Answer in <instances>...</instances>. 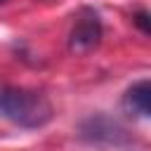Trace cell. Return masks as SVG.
I'll list each match as a JSON object with an SVG mask.
<instances>
[{"label": "cell", "mask_w": 151, "mask_h": 151, "mask_svg": "<svg viewBox=\"0 0 151 151\" xmlns=\"http://www.w3.org/2000/svg\"><path fill=\"white\" fill-rule=\"evenodd\" d=\"M134 24H137L144 33H149V31H151V26H149V14H146V12H139V14L134 17Z\"/></svg>", "instance_id": "4"}, {"label": "cell", "mask_w": 151, "mask_h": 151, "mask_svg": "<svg viewBox=\"0 0 151 151\" xmlns=\"http://www.w3.org/2000/svg\"><path fill=\"white\" fill-rule=\"evenodd\" d=\"M101 42V21L94 12H83L68 33V50L73 54H90Z\"/></svg>", "instance_id": "2"}, {"label": "cell", "mask_w": 151, "mask_h": 151, "mask_svg": "<svg viewBox=\"0 0 151 151\" xmlns=\"http://www.w3.org/2000/svg\"><path fill=\"white\" fill-rule=\"evenodd\" d=\"M123 109L137 118H149V113H151V83L146 78L134 83L123 94Z\"/></svg>", "instance_id": "3"}, {"label": "cell", "mask_w": 151, "mask_h": 151, "mask_svg": "<svg viewBox=\"0 0 151 151\" xmlns=\"http://www.w3.org/2000/svg\"><path fill=\"white\" fill-rule=\"evenodd\" d=\"M52 104L42 92L26 87H0V116L19 127H42L52 120Z\"/></svg>", "instance_id": "1"}]
</instances>
